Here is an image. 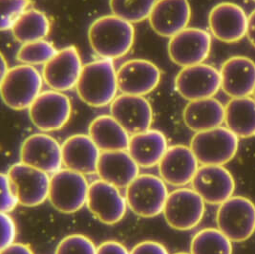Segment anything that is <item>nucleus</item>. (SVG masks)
<instances>
[{
  "instance_id": "1",
  "label": "nucleus",
  "mask_w": 255,
  "mask_h": 254,
  "mask_svg": "<svg viewBox=\"0 0 255 254\" xmlns=\"http://www.w3.org/2000/svg\"><path fill=\"white\" fill-rule=\"evenodd\" d=\"M88 40L100 58L112 60L123 58L134 45L135 28L114 14L105 15L90 25Z\"/></svg>"
},
{
  "instance_id": "2",
  "label": "nucleus",
  "mask_w": 255,
  "mask_h": 254,
  "mask_svg": "<svg viewBox=\"0 0 255 254\" xmlns=\"http://www.w3.org/2000/svg\"><path fill=\"white\" fill-rule=\"evenodd\" d=\"M76 88L84 104L92 107L110 105L119 90L113 60L101 58L83 65Z\"/></svg>"
},
{
  "instance_id": "3",
  "label": "nucleus",
  "mask_w": 255,
  "mask_h": 254,
  "mask_svg": "<svg viewBox=\"0 0 255 254\" xmlns=\"http://www.w3.org/2000/svg\"><path fill=\"white\" fill-rule=\"evenodd\" d=\"M42 83L43 77L34 66H14L1 80L2 100L13 110L30 108L41 93Z\"/></svg>"
},
{
  "instance_id": "4",
  "label": "nucleus",
  "mask_w": 255,
  "mask_h": 254,
  "mask_svg": "<svg viewBox=\"0 0 255 254\" xmlns=\"http://www.w3.org/2000/svg\"><path fill=\"white\" fill-rule=\"evenodd\" d=\"M239 139L227 127L198 132L190 148L202 165H224L231 162L238 150Z\"/></svg>"
},
{
  "instance_id": "5",
  "label": "nucleus",
  "mask_w": 255,
  "mask_h": 254,
  "mask_svg": "<svg viewBox=\"0 0 255 254\" xmlns=\"http://www.w3.org/2000/svg\"><path fill=\"white\" fill-rule=\"evenodd\" d=\"M168 194L166 183L161 177L142 174L127 187L126 198L135 214L153 218L162 213Z\"/></svg>"
},
{
  "instance_id": "6",
  "label": "nucleus",
  "mask_w": 255,
  "mask_h": 254,
  "mask_svg": "<svg viewBox=\"0 0 255 254\" xmlns=\"http://www.w3.org/2000/svg\"><path fill=\"white\" fill-rule=\"evenodd\" d=\"M217 227L232 242H244L255 231V205L249 198L234 196L221 204Z\"/></svg>"
},
{
  "instance_id": "7",
  "label": "nucleus",
  "mask_w": 255,
  "mask_h": 254,
  "mask_svg": "<svg viewBox=\"0 0 255 254\" xmlns=\"http://www.w3.org/2000/svg\"><path fill=\"white\" fill-rule=\"evenodd\" d=\"M89 184L83 174L61 169L52 175L49 201L58 211L75 213L86 205Z\"/></svg>"
},
{
  "instance_id": "8",
  "label": "nucleus",
  "mask_w": 255,
  "mask_h": 254,
  "mask_svg": "<svg viewBox=\"0 0 255 254\" xmlns=\"http://www.w3.org/2000/svg\"><path fill=\"white\" fill-rule=\"evenodd\" d=\"M206 202L193 188L181 187L170 192L163 208L169 227L177 231H190L203 219Z\"/></svg>"
},
{
  "instance_id": "9",
  "label": "nucleus",
  "mask_w": 255,
  "mask_h": 254,
  "mask_svg": "<svg viewBox=\"0 0 255 254\" xmlns=\"http://www.w3.org/2000/svg\"><path fill=\"white\" fill-rule=\"evenodd\" d=\"M71 114L69 97L52 89L40 93L29 108L32 123L42 132L60 130L69 122Z\"/></svg>"
},
{
  "instance_id": "10",
  "label": "nucleus",
  "mask_w": 255,
  "mask_h": 254,
  "mask_svg": "<svg viewBox=\"0 0 255 254\" xmlns=\"http://www.w3.org/2000/svg\"><path fill=\"white\" fill-rule=\"evenodd\" d=\"M220 88V71L205 63L184 67L175 78L176 91L189 102L213 98Z\"/></svg>"
},
{
  "instance_id": "11",
  "label": "nucleus",
  "mask_w": 255,
  "mask_h": 254,
  "mask_svg": "<svg viewBox=\"0 0 255 254\" xmlns=\"http://www.w3.org/2000/svg\"><path fill=\"white\" fill-rule=\"evenodd\" d=\"M211 35L200 28H186L168 42V55L175 64L187 67L203 63L211 50Z\"/></svg>"
},
{
  "instance_id": "12",
  "label": "nucleus",
  "mask_w": 255,
  "mask_h": 254,
  "mask_svg": "<svg viewBox=\"0 0 255 254\" xmlns=\"http://www.w3.org/2000/svg\"><path fill=\"white\" fill-rule=\"evenodd\" d=\"M86 206L99 221L106 225H114L125 217L128 205L120 188L98 180L89 185Z\"/></svg>"
},
{
  "instance_id": "13",
  "label": "nucleus",
  "mask_w": 255,
  "mask_h": 254,
  "mask_svg": "<svg viewBox=\"0 0 255 254\" xmlns=\"http://www.w3.org/2000/svg\"><path fill=\"white\" fill-rule=\"evenodd\" d=\"M7 174L15 186L21 206L34 208L49 199L51 177L46 172L18 162L11 166Z\"/></svg>"
},
{
  "instance_id": "14",
  "label": "nucleus",
  "mask_w": 255,
  "mask_h": 254,
  "mask_svg": "<svg viewBox=\"0 0 255 254\" xmlns=\"http://www.w3.org/2000/svg\"><path fill=\"white\" fill-rule=\"evenodd\" d=\"M110 115L130 136L145 132L153 123V109L143 96L122 94L110 104Z\"/></svg>"
},
{
  "instance_id": "15",
  "label": "nucleus",
  "mask_w": 255,
  "mask_h": 254,
  "mask_svg": "<svg viewBox=\"0 0 255 254\" xmlns=\"http://www.w3.org/2000/svg\"><path fill=\"white\" fill-rule=\"evenodd\" d=\"M82 68L81 56L77 48L65 47L44 64L43 81L52 90L68 91L77 86Z\"/></svg>"
},
{
  "instance_id": "16",
  "label": "nucleus",
  "mask_w": 255,
  "mask_h": 254,
  "mask_svg": "<svg viewBox=\"0 0 255 254\" xmlns=\"http://www.w3.org/2000/svg\"><path fill=\"white\" fill-rule=\"evenodd\" d=\"M161 70L146 59H130L117 70L118 88L123 94L145 96L161 81Z\"/></svg>"
},
{
  "instance_id": "17",
  "label": "nucleus",
  "mask_w": 255,
  "mask_h": 254,
  "mask_svg": "<svg viewBox=\"0 0 255 254\" xmlns=\"http://www.w3.org/2000/svg\"><path fill=\"white\" fill-rule=\"evenodd\" d=\"M21 162L54 175L62 169V148L58 140L44 134H34L24 140L20 149Z\"/></svg>"
},
{
  "instance_id": "18",
  "label": "nucleus",
  "mask_w": 255,
  "mask_h": 254,
  "mask_svg": "<svg viewBox=\"0 0 255 254\" xmlns=\"http://www.w3.org/2000/svg\"><path fill=\"white\" fill-rule=\"evenodd\" d=\"M192 188L209 205H221L232 198L235 182L223 165H202L192 180Z\"/></svg>"
},
{
  "instance_id": "19",
  "label": "nucleus",
  "mask_w": 255,
  "mask_h": 254,
  "mask_svg": "<svg viewBox=\"0 0 255 254\" xmlns=\"http://www.w3.org/2000/svg\"><path fill=\"white\" fill-rule=\"evenodd\" d=\"M209 26L216 39L225 43H235L247 35L248 16L239 5L223 2L211 9Z\"/></svg>"
},
{
  "instance_id": "20",
  "label": "nucleus",
  "mask_w": 255,
  "mask_h": 254,
  "mask_svg": "<svg viewBox=\"0 0 255 254\" xmlns=\"http://www.w3.org/2000/svg\"><path fill=\"white\" fill-rule=\"evenodd\" d=\"M190 18L188 0H157L148 20L157 35L171 38L187 28Z\"/></svg>"
},
{
  "instance_id": "21",
  "label": "nucleus",
  "mask_w": 255,
  "mask_h": 254,
  "mask_svg": "<svg viewBox=\"0 0 255 254\" xmlns=\"http://www.w3.org/2000/svg\"><path fill=\"white\" fill-rule=\"evenodd\" d=\"M199 169V162L190 147L177 144L169 146L159 163L162 180L173 186H184L192 183Z\"/></svg>"
},
{
  "instance_id": "22",
  "label": "nucleus",
  "mask_w": 255,
  "mask_h": 254,
  "mask_svg": "<svg viewBox=\"0 0 255 254\" xmlns=\"http://www.w3.org/2000/svg\"><path fill=\"white\" fill-rule=\"evenodd\" d=\"M221 88L231 98L251 97L255 90V63L251 58L235 56L220 69Z\"/></svg>"
},
{
  "instance_id": "23",
  "label": "nucleus",
  "mask_w": 255,
  "mask_h": 254,
  "mask_svg": "<svg viewBox=\"0 0 255 254\" xmlns=\"http://www.w3.org/2000/svg\"><path fill=\"white\" fill-rule=\"evenodd\" d=\"M97 174L101 180L118 188H127L139 175V166L128 150L102 152Z\"/></svg>"
},
{
  "instance_id": "24",
  "label": "nucleus",
  "mask_w": 255,
  "mask_h": 254,
  "mask_svg": "<svg viewBox=\"0 0 255 254\" xmlns=\"http://www.w3.org/2000/svg\"><path fill=\"white\" fill-rule=\"evenodd\" d=\"M62 161L65 168L83 174L97 173L101 150L89 135L71 136L61 145Z\"/></svg>"
},
{
  "instance_id": "25",
  "label": "nucleus",
  "mask_w": 255,
  "mask_h": 254,
  "mask_svg": "<svg viewBox=\"0 0 255 254\" xmlns=\"http://www.w3.org/2000/svg\"><path fill=\"white\" fill-rule=\"evenodd\" d=\"M168 147L162 132L149 129L131 136L128 151L139 167L151 168L161 162Z\"/></svg>"
},
{
  "instance_id": "26",
  "label": "nucleus",
  "mask_w": 255,
  "mask_h": 254,
  "mask_svg": "<svg viewBox=\"0 0 255 254\" xmlns=\"http://www.w3.org/2000/svg\"><path fill=\"white\" fill-rule=\"evenodd\" d=\"M183 118L191 131H207L221 127L225 122V106L214 98L191 101L186 104Z\"/></svg>"
},
{
  "instance_id": "27",
  "label": "nucleus",
  "mask_w": 255,
  "mask_h": 254,
  "mask_svg": "<svg viewBox=\"0 0 255 254\" xmlns=\"http://www.w3.org/2000/svg\"><path fill=\"white\" fill-rule=\"evenodd\" d=\"M88 135L101 152L128 150L131 138L111 115L95 118L88 127Z\"/></svg>"
},
{
  "instance_id": "28",
  "label": "nucleus",
  "mask_w": 255,
  "mask_h": 254,
  "mask_svg": "<svg viewBox=\"0 0 255 254\" xmlns=\"http://www.w3.org/2000/svg\"><path fill=\"white\" fill-rule=\"evenodd\" d=\"M225 123L238 139L255 137V100L233 98L225 106Z\"/></svg>"
},
{
  "instance_id": "29",
  "label": "nucleus",
  "mask_w": 255,
  "mask_h": 254,
  "mask_svg": "<svg viewBox=\"0 0 255 254\" xmlns=\"http://www.w3.org/2000/svg\"><path fill=\"white\" fill-rule=\"evenodd\" d=\"M50 31L51 22L46 14L35 9L24 12L12 28L14 39L22 44L42 40Z\"/></svg>"
},
{
  "instance_id": "30",
  "label": "nucleus",
  "mask_w": 255,
  "mask_h": 254,
  "mask_svg": "<svg viewBox=\"0 0 255 254\" xmlns=\"http://www.w3.org/2000/svg\"><path fill=\"white\" fill-rule=\"evenodd\" d=\"M190 254H232V241L219 229H204L193 236Z\"/></svg>"
},
{
  "instance_id": "31",
  "label": "nucleus",
  "mask_w": 255,
  "mask_h": 254,
  "mask_svg": "<svg viewBox=\"0 0 255 254\" xmlns=\"http://www.w3.org/2000/svg\"><path fill=\"white\" fill-rule=\"evenodd\" d=\"M157 0H109L112 14L129 23H139L149 18Z\"/></svg>"
},
{
  "instance_id": "32",
  "label": "nucleus",
  "mask_w": 255,
  "mask_h": 254,
  "mask_svg": "<svg viewBox=\"0 0 255 254\" xmlns=\"http://www.w3.org/2000/svg\"><path fill=\"white\" fill-rule=\"evenodd\" d=\"M58 52L53 43L42 39L22 44L17 51L16 58L18 61L27 65L46 64Z\"/></svg>"
},
{
  "instance_id": "33",
  "label": "nucleus",
  "mask_w": 255,
  "mask_h": 254,
  "mask_svg": "<svg viewBox=\"0 0 255 254\" xmlns=\"http://www.w3.org/2000/svg\"><path fill=\"white\" fill-rule=\"evenodd\" d=\"M93 241L82 234H71L58 243L55 254H97Z\"/></svg>"
},
{
  "instance_id": "34",
  "label": "nucleus",
  "mask_w": 255,
  "mask_h": 254,
  "mask_svg": "<svg viewBox=\"0 0 255 254\" xmlns=\"http://www.w3.org/2000/svg\"><path fill=\"white\" fill-rule=\"evenodd\" d=\"M1 2V23L2 31L12 30L14 23L31 5L30 0H0Z\"/></svg>"
},
{
  "instance_id": "35",
  "label": "nucleus",
  "mask_w": 255,
  "mask_h": 254,
  "mask_svg": "<svg viewBox=\"0 0 255 254\" xmlns=\"http://www.w3.org/2000/svg\"><path fill=\"white\" fill-rule=\"evenodd\" d=\"M1 182V212L10 213L20 205L15 186L8 174L0 175Z\"/></svg>"
},
{
  "instance_id": "36",
  "label": "nucleus",
  "mask_w": 255,
  "mask_h": 254,
  "mask_svg": "<svg viewBox=\"0 0 255 254\" xmlns=\"http://www.w3.org/2000/svg\"><path fill=\"white\" fill-rule=\"evenodd\" d=\"M1 227H2V239H1V250L9 247L14 243L16 238V225L12 216L9 213L1 212Z\"/></svg>"
},
{
  "instance_id": "37",
  "label": "nucleus",
  "mask_w": 255,
  "mask_h": 254,
  "mask_svg": "<svg viewBox=\"0 0 255 254\" xmlns=\"http://www.w3.org/2000/svg\"><path fill=\"white\" fill-rule=\"evenodd\" d=\"M130 254H169V253L162 243L146 240L137 244Z\"/></svg>"
},
{
  "instance_id": "38",
  "label": "nucleus",
  "mask_w": 255,
  "mask_h": 254,
  "mask_svg": "<svg viewBox=\"0 0 255 254\" xmlns=\"http://www.w3.org/2000/svg\"><path fill=\"white\" fill-rule=\"evenodd\" d=\"M97 254H130V253L123 244L109 240L102 243L97 248Z\"/></svg>"
},
{
  "instance_id": "39",
  "label": "nucleus",
  "mask_w": 255,
  "mask_h": 254,
  "mask_svg": "<svg viewBox=\"0 0 255 254\" xmlns=\"http://www.w3.org/2000/svg\"><path fill=\"white\" fill-rule=\"evenodd\" d=\"M0 254H34L32 249L22 243H13L9 247L2 249Z\"/></svg>"
},
{
  "instance_id": "40",
  "label": "nucleus",
  "mask_w": 255,
  "mask_h": 254,
  "mask_svg": "<svg viewBox=\"0 0 255 254\" xmlns=\"http://www.w3.org/2000/svg\"><path fill=\"white\" fill-rule=\"evenodd\" d=\"M246 35L251 44L255 48V10L248 16V29Z\"/></svg>"
},
{
  "instance_id": "41",
  "label": "nucleus",
  "mask_w": 255,
  "mask_h": 254,
  "mask_svg": "<svg viewBox=\"0 0 255 254\" xmlns=\"http://www.w3.org/2000/svg\"><path fill=\"white\" fill-rule=\"evenodd\" d=\"M9 70H10V68H9L8 62L4 57V55L1 54V80L6 76V74L8 73Z\"/></svg>"
},
{
  "instance_id": "42",
  "label": "nucleus",
  "mask_w": 255,
  "mask_h": 254,
  "mask_svg": "<svg viewBox=\"0 0 255 254\" xmlns=\"http://www.w3.org/2000/svg\"><path fill=\"white\" fill-rule=\"evenodd\" d=\"M187 254V253H177V254Z\"/></svg>"
},
{
  "instance_id": "43",
  "label": "nucleus",
  "mask_w": 255,
  "mask_h": 254,
  "mask_svg": "<svg viewBox=\"0 0 255 254\" xmlns=\"http://www.w3.org/2000/svg\"><path fill=\"white\" fill-rule=\"evenodd\" d=\"M254 98H255V92H254Z\"/></svg>"
},
{
  "instance_id": "44",
  "label": "nucleus",
  "mask_w": 255,
  "mask_h": 254,
  "mask_svg": "<svg viewBox=\"0 0 255 254\" xmlns=\"http://www.w3.org/2000/svg\"><path fill=\"white\" fill-rule=\"evenodd\" d=\"M253 1H254V2H255V0H253Z\"/></svg>"
}]
</instances>
